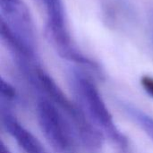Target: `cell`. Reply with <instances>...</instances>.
I'll list each match as a JSON object with an SVG mask.
<instances>
[{
  "mask_svg": "<svg viewBox=\"0 0 153 153\" xmlns=\"http://www.w3.org/2000/svg\"><path fill=\"white\" fill-rule=\"evenodd\" d=\"M1 122L6 132L15 140L25 153H48L42 143L9 111L7 106L1 104Z\"/></svg>",
  "mask_w": 153,
  "mask_h": 153,
  "instance_id": "cell-5",
  "label": "cell"
},
{
  "mask_svg": "<svg viewBox=\"0 0 153 153\" xmlns=\"http://www.w3.org/2000/svg\"><path fill=\"white\" fill-rule=\"evenodd\" d=\"M37 85L66 117L82 145L90 152H99L104 144V134L89 118L82 108L72 102L40 67L37 70Z\"/></svg>",
  "mask_w": 153,
  "mask_h": 153,
  "instance_id": "cell-1",
  "label": "cell"
},
{
  "mask_svg": "<svg viewBox=\"0 0 153 153\" xmlns=\"http://www.w3.org/2000/svg\"><path fill=\"white\" fill-rule=\"evenodd\" d=\"M1 25L21 43L36 50L34 24L22 0H0Z\"/></svg>",
  "mask_w": 153,
  "mask_h": 153,
  "instance_id": "cell-4",
  "label": "cell"
},
{
  "mask_svg": "<svg viewBox=\"0 0 153 153\" xmlns=\"http://www.w3.org/2000/svg\"><path fill=\"white\" fill-rule=\"evenodd\" d=\"M1 97L2 101L5 102H12L17 97L15 89L4 79L1 80Z\"/></svg>",
  "mask_w": 153,
  "mask_h": 153,
  "instance_id": "cell-8",
  "label": "cell"
},
{
  "mask_svg": "<svg viewBox=\"0 0 153 153\" xmlns=\"http://www.w3.org/2000/svg\"><path fill=\"white\" fill-rule=\"evenodd\" d=\"M126 6L128 5H124L123 4H115L110 5V7L107 9L105 13L107 16V22H108L109 24L117 26L122 24L121 20H123V22H126L124 20L130 19L131 10Z\"/></svg>",
  "mask_w": 153,
  "mask_h": 153,
  "instance_id": "cell-7",
  "label": "cell"
},
{
  "mask_svg": "<svg viewBox=\"0 0 153 153\" xmlns=\"http://www.w3.org/2000/svg\"><path fill=\"white\" fill-rule=\"evenodd\" d=\"M0 153H11L8 148H6V146L4 144V143H1V148H0Z\"/></svg>",
  "mask_w": 153,
  "mask_h": 153,
  "instance_id": "cell-10",
  "label": "cell"
},
{
  "mask_svg": "<svg viewBox=\"0 0 153 153\" xmlns=\"http://www.w3.org/2000/svg\"><path fill=\"white\" fill-rule=\"evenodd\" d=\"M40 129L51 147L58 153H74L75 150L72 126L62 111L49 99L40 98L37 103Z\"/></svg>",
  "mask_w": 153,
  "mask_h": 153,
  "instance_id": "cell-3",
  "label": "cell"
},
{
  "mask_svg": "<svg viewBox=\"0 0 153 153\" xmlns=\"http://www.w3.org/2000/svg\"><path fill=\"white\" fill-rule=\"evenodd\" d=\"M71 78L74 91L81 102V107L89 118L101 132L121 148L127 147V140L119 131L113 117L107 108L94 82L82 71L74 69Z\"/></svg>",
  "mask_w": 153,
  "mask_h": 153,
  "instance_id": "cell-2",
  "label": "cell"
},
{
  "mask_svg": "<svg viewBox=\"0 0 153 153\" xmlns=\"http://www.w3.org/2000/svg\"><path fill=\"white\" fill-rule=\"evenodd\" d=\"M123 108L126 114L138 124V126L153 141V117L130 104H124Z\"/></svg>",
  "mask_w": 153,
  "mask_h": 153,
  "instance_id": "cell-6",
  "label": "cell"
},
{
  "mask_svg": "<svg viewBox=\"0 0 153 153\" xmlns=\"http://www.w3.org/2000/svg\"><path fill=\"white\" fill-rule=\"evenodd\" d=\"M141 83L145 90V91L150 95L153 97V77L151 76H143L141 80Z\"/></svg>",
  "mask_w": 153,
  "mask_h": 153,
  "instance_id": "cell-9",
  "label": "cell"
},
{
  "mask_svg": "<svg viewBox=\"0 0 153 153\" xmlns=\"http://www.w3.org/2000/svg\"><path fill=\"white\" fill-rule=\"evenodd\" d=\"M151 31H152V38L153 40V18L152 20V27H151Z\"/></svg>",
  "mask_w": 153,
  "mask_h": 153,
  "instance_id": "cell-11",
  "label": "cell"
}]
</instances>
